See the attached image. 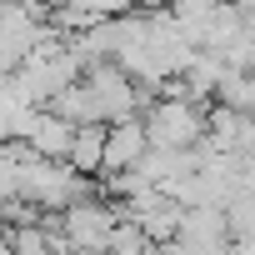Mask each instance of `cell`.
<instances>
[{"mask_svg": "<svg viewBox=\"0 0 255 255\" xmlns=\"http://www.w3.org/2000/svg\"><path fill=\"white\" fill-rule=\"evenodd\" d=\"M145 140H150V150H190V145L205 140V115L185 95L160 100L150 110V120H145Z\"/></svg>", "mask_w": 255, "mask_h": 255, "instance_id": "cell-1", "label": "cell"}, {"mask_svg": "<svg viewBox=\"0 0 255 255\" xmlns=\"http://www.w3.org/2000/svg\"><path fill=\"white\" fill-rule=\"evenodd\" d=\"M115 230H120V215L110 210V205H100V200H75V205H65V240L80 250V255H100V250H110L115 245Z\"/></svg>", "mask_w": 255, "mask_h": 255, "instance_id": "cell-2", "label": "cell"}, {"mask_svg": "<svg viewBox=\"0 0 255 255\" xmlns=\"http://www.w3.org/2000/svg\"><path fill=\"white\" fill-rule=\"evenodd\" d=\"M80 175H95L105 170V125H75L70 135V155H65Z\"/></svg>", "mask_w": 255, "mask_h": 255, "instance_id": "cell-3", "label": "cell"}]
</instances>
